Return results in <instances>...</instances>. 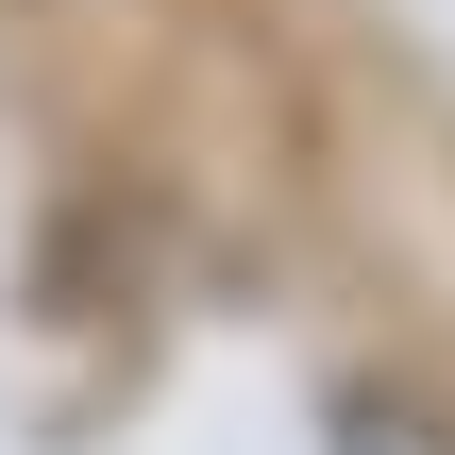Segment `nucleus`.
Wrapping results in <instances>:
<instances>
[{
  "instance_id": "obj_1",
  "label": "nucleus",
  "mask_w": 455,
  "mask_h": 455,
  "mask_svg": "<svg viewBox=\"0 0 455 455\" xmlns=\"http://www.w3.org/2000/svg\"><path fill=\"white\" fill-rule=\"evenodd\" d=\"M338 455H439L422 405H338Z\"/></svg>"
}]
</instances>
